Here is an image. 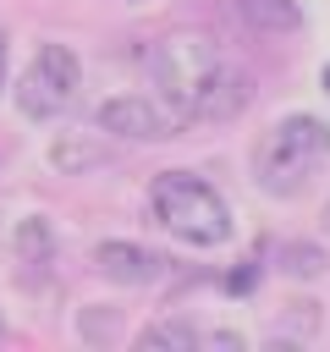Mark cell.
Wrapping results in <instances>:
<instances>
[{
  "label": "cell",
  "mask_w": 330,
  "mask_h": 352,
  "mask_svg": "<svg viewBox=\"0 0 330 352\" xmlns=\"http://www.w3.org/2000/svg\"><path fill=\"white\" fill-rule=\"evenodd\" d=\"M148 220L160 231H170L176 242H187V248L231 242V204L198 170H160L148 182Z\"/></svg>",
  "instance_id": "7a4b0ae2"
},
{
  "label": "cell",
  "mask_w": 330,
  "mask_h": 352,
  "mask_svg": "<svg viewBox=\"0 0 330 352\" xmlns=\"http://www.w3.org/2000/svg\"><path fill=\"white\" fill-rule=\"evenodd\" d=\"M275 258H280V275H292V280H314V275L330 270V253L319 242H286Z\"/></svg>",
  "instance_id": "9c48e42d"
},
{
  "label": "cell",
  "mask_w": 330,
  "mask_h": 352,
  "mask_svg": "<svg viewBox=\"0 0 330 352\" xmlns=\"http://www.w3.org/2000/svg\"><path fill=\"white\" fill-rule=\"evenodd\" d=\"M0 88H6V33H0Z\"/></svg>",
  "instance_id": "7c38bea8"
},
{
  "label": "cell",
  "mask_w": 330,
  "mask_h": 352,
  "mask_svg": "<svg viewBox=\"0 0 330 352\" xmlns=\"http://www.w3.org/2000/svg\"><path fill=\"white\" fill-rule=\"evenodd\" d=\"M176 126H182V121H176L160 99H148V94H116V99L99 104V132H110V138L160 143V138H170Z\"/></svg>",
  "instance_id": "5b68a950"
},
{
  "label": "cell",
  "mask_w": 330,
  "mask_h": 352,
  "mask_svg": "<svg viewBox=\"0 0 330 352\" xmlns=\"http://www.w3.org/2000/svg\"><path fill=\"white\" fill-rule=\"evenodd\" d=\"M0 341H6V319H0Z\"/></svg>",
  "instance_id": "5bb4252c"
},
{
  "label": "cell",
  "mask_w": 330,
  "mask_h": 352,
  "mask_svg": "<svg viewBox=\"0 0 330 352\" xmlns=\"http://www.w3.org/2000/svg\"><path fill=\"white\" fill-rule=\"evenodd\" d=\"M324 231H330V204H324Z\"/></svg>",
  "instance_id": "4fadbf2b"
},
{
  "label": "cell",
  "mask_w": 330,
  "mask_h": 352,
  "mask_svg": "<svg viewBox=\"0 0 330 352\" xmlns=\"http://www.w3.org/2000/svg\"><path fill=\"white\" fill-rule=\"evenodd\" d=\"M148 77L160 88V104L176 121H231L248 104V77L236 60H226V50L198 33V28H176L148 50Z\"/></svg>",
  "instance_id": "6da1fadb"
},
{
  "label": "cell",
  "mask_w": 330,
  "mask_h": 352,
  "mask_svg": "<svg viewBox=\"0 0 330 352\" xmlns=\"http://www.w3.org/2000/svg\"><path fill=\"white\" fill-rule=\"evenodd\" d=\"M138 341H143V346H198V324H187V319H160V324H148Z\"/></svg>",
  "instance_id": "8fae6325"
},
{
  "label": "cell",
  "mask_w": 330,
  "mask_h": 352,
  "mask_svg": "<svg viewBox=\"0 0 330 352\" xmlns=\"http://www.w3.org/2000/svg\"><path fill=\"white\" fill-rule=\"evenodd\" d=\"M77 82H82V66L66 44H38L33 66L16 77V110L28 121H55L60 110H72L77 99Z\"/></svg>",
  "instance_id": "277c9868"
},
{
  "label": "cell",
  "mask_w": 330,
  "mask_h": 352,
  "mask_svg": "<svg viewBox=\"0 0 330 352\" xmlns=\"http://www.w3.org/2000/svg\"><path fill=\"white\" fill-rule=\"evenodd\" d=\"M50 253H55L50 220H44V214H28V220H16V258H22V264H50Z\"/></svg>",
  "instance_id": "30bf717a"
},
{
  "label": "cell",
  "mask_w": 330,
  "mask_h": 352,
  "mask_svg": "<svg viewBox=\"0 0 330 352\" xmlns=\"http://www.w3.org/2000/svg\"><path fill=\"white\" fill-rule=\"evenodd\" d=\"M94 270L104 280H116V286H148V280H160L170 270V258L143 248V242H99L94 248Z\"/></svg>",
  "instance_id": "8992f818"
},
{
  "label": "cell",
  "mask_w": 330,
  "mask_h": 352,
  "mask_svg": "<svg viewBox=\"0 0 330 352\" xmlns=\"http://www.w3.org/2000/svg\"><path fill=\"white\" fill-rule=\"evenodd\" d=\"M50 160H55L60 170H88V165H104V160H110V148H104V143H94V138H77V132H66V138H55Z\"/></svg>",
  "instance_id": "ba28073f"
},
{
  "label": "cell",
  "mask_w": 330,
  "mask_h": 352,
  "mask_svg": "<svg viewBox=\"0 0 330 352\" xmlns=\"http://www.w3.org/2000/svg\"><path fill=\"white\" fill-rule=\"evenodd\" d=\"M324 160H330V121L297 110V116H280L258 138V148H253V182L270 198H297L324 170Z\"/></svg>",
  "instance_id": "3957f363"
},
{
  "label": "cell",
  "mask_w": 330,
  "mask_h": 352,
  "mask_svg": "<svg viewBox=\"0 0 330 352\" xmlns=\"http://www.w3.org/2000/svg\"><path fill=\"white\" fill-rule=\"evenodd\" d=\"M236 16L253 33H297L302 28V6L297 0H236Z\"/></svg>",
  "instance_id": "52a82bcc"
}]
</instances>
